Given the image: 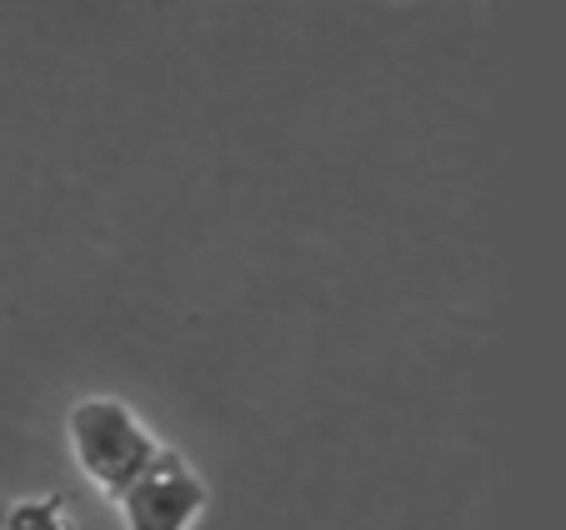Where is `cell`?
Returning a JSON list of instances; mask_svg holds the SVG:
<instances>
[{
  "label": "cell",
  "instance_id": "3957f363",
  "mask_svg": "<svg viewBox=\"0 0 566 530\" xmlns=\"http://www.w3.org/2000/svg\"><path fill=\"white\" fill-rule=\"evenodd\" d=\"M6 530H75V516L65 506V496L6 500Z\"/></svg>",
  "mask_w": 566,
  "mask_h": 530
},
{
  "label": "cell",
  "instance_id": "277c9868",
  "mask_svg": "<svg viewBox=\"0 0 566 530\" xmlns=\"http://www.w3.org/2000/svg\"><path fill=\"white\" fill-rule=\"evenodd\" d=\"M0 530H6V500H0Z\"/></svg>",
  "mask_w": 566,
  "mask_h": 530
},
{
  "label": "cell",
  "instance_id": "6da1fadb",
  "mask_svg": "<svg viewBox=\"0 0 566 530\" xmlns=\"http://www.w3.org/2000/svg\"><path fill=\"white\" fill-rule=\"evenodd\" d=\"M65 441H71L75 470L106 500H116L120 490L160 456V446H166L116 395H86V401H75L71 415H65Z\"/></svg>",
  "mask_w": 566,
  "mask_h": 530
},
{
  "label": "cell",
  "instance_id": "7a4b0ae2",
  "mask_svg": "<svg viewBox=\"0 0 566 530\" xmlns=\"http://www.w3.org/2000/svg\"><path fill=\"white\" fill-rule=\"evenodd\" d=\"M111 506L120 516V530H196L211 506V486L176 446H160V456Z\"/></svg>",
  "mask_w": 566,
  "mask_h": 530
}]
</instances>
